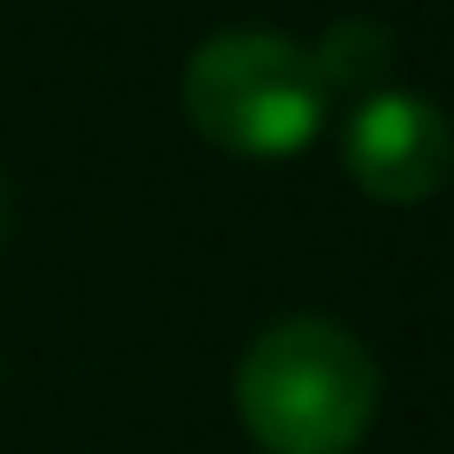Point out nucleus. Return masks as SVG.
Here are the masks:
<instances>
[{
	"label": "nucleus",
	"instance_id": "1",
	"mask_svg": "<svg viewBox=\"0 0 454 454\" xmlns=\"http://www.w3.org/2000/svg\"><path fill=\"white\" fill-rule=\"evenodd\" d=\"M375 402L382 369L330 317L270 323L238 363V415L263 454H356Z\"/></svg>",
	"mask_w": 454,
	"mask_h": 454
},
{
	"label": "nucleus",
	"instance_id": "2",
	"mask_svg": "<svg viewBox=\"0 0 454 454\" xmlns=\"http://www.w3.org/2000/svg\"><path fill=\"white\" fill-rule=\"evenodd\" d=\"M330 80L317 53L284 34H211L184 67V119L231 159H296L330 119Z\"/></svg>",
	"mask_w": 454,
	"mask_h": 454
},
{
	"label": "nucleus",
	"instance_id": "3",
	"mask_svg": "<svg viewBox=\"0 0 454 454\" xmlns=\"http://www.w3.org/2000/svg\"><path fill=\"white\" fill-rule=\"evenodd\" d=\"M342 165L382 205H428L454 171V125L421 92L375 86L342 125Z\"/></svg>",
	"mask_w": 454,
	"mask_h": 454
},
{
	"label": "nucleus",
	"instance_id": "4",
	"mask_svg": "<svg viewBox=\"0 0 454 454\" xmlns=\"http://www.w3.org/2000/svg\"><path fill=\"white\" fill-rule=\"evenodd\" d=\"M330 92H375V80L388 73V34L375 20H336L323 34V53H317Z\"/></svg>",
	"mask_w": 454,
	"mask_h": 454
},
{
	"label": "nucleus",
	"instance_id": "5",
	"mask_svg": "<svg viewBox=\"0 0 454 454\" xmlns=\"http://www.w3.org/2000/svg\"><path fill=\"white\" fill-rule=\"evenodd\" d=\"M0 211H7V205H0Z\"/></svg>",
	"mask_w": 454,
	"mask_h": 454
}]
</instances>
